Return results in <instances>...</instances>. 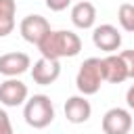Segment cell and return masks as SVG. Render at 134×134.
<instances>
[{"instance_id": "obj_6", "label": "cell", "mask_w": 134, "mask_h": 134, "mask_svg": "<svg viewBox=\"0 0 134 134\" xmlns=\"http://www.w3.org/2000/svg\"><path fill=\"white\" fill-rule=\"evenodd\" d=\"M19 31H21V36H23L25 42L38 46L40 40L50 31V23H48L46 17H42V15H27V17H23V21L19 23Z\"/></svg>"}, {"instance_id": "obj_13", "label": "cell", "mask_w": 134, "mask_h": 134, "mask_svg": "<svg viewBox=\"0 0 134 134\" xmlns=\"http://www.w3.org/2000/svg\"><path fill=\"white\" fill-rule=\"evenodd\" d=\"M15 13L17 2L15 0H0V38H6L15 29Z\"/></svg>"}, {"instance_id": "obj_3", "label": "cell", "mask_w": 134, "mask_h": 134, "mask_svg": "<svg viewBox=\"0 0 134 134\" xmlns=\"http://www.w3.org/2000/svg\"><path fill=\"white\" fill-rule=\"evenodd\" d=\"M105 82V75H103V59L98 57H90L86 59L80 69H77V75H75V86L80 90V94L84 96H92L100 90V84Z\"/></svg>"}, {"instance_id": "obj_4", "label": "cell", "mask_w": 134, "mask_h": 134, "mask_svg": "<svg viewBox=\"0 0 134 134\" xmlns=\"http://www.w3.org/2000/svg\"><path fill=\"white\" fill-rule=\"evenodd\" d=\"M103 132L105 134H128L132 130V113L121 107H113L103 115Z\"/></svg>"}, {"instance_id": "obj_2", "label": "cell", "mask_w": 134, "mask_h": 134, "mask_svg": "<svg viewBox=\"0 0 134 134\" xmlns=\"http://www.w3.org/2000/svg\"><path fill=\"white\" fill-rule=\"evenodd\" d=\"M23 117H25V124L36 128V130L50 126L54 119V107H52L50 96H46V94L29 96L25 100V107H23Z\"/></svg>"}, {"instance_id": "obj_8", "label": "cell", "mask_w": 134, "mask_h": 134, "mask_svg": "<svg viewBox=\"0 0 134 134\" xmlns=\"http://www.w3.org/2000/svg\"><path fill=\"white\" fill-rule=\"evenodd\" d=\"M59 75H61V63L57 59L40 57L31 67V77L40 86H50L52 82L59 80Z\"/></svg>"}, {"instance_id": "obj_18", "label": "cell", "mask_w": 134, "mask_h": 134, "mask_svg": "<svg viewBox=\"0 0 134 134\" xmlns=\"http://www.w3.org/2000/svg\"><path fill=\"white\" fill-rule=\"evenodd\" d=\"M126 103H128V107L134 111V84L128 88V92H126Z\"/></svg>"}, {"instance_id": "obj_14", "label": "cell", "mask_w": 134, "mask_h": 134, "mask_svg": "<svg viewBox=\"0 0 134 134\" xmlns=\"http://www.w3.org/2000/svg\"><path fill=\"white\" fill-rule=\"evenodd\" d=\"M117 21H119L121 29L134 34V4L124 2V4L117 8Z\"/></svg>"}, {"instance_id": "obj_12", "label": "cell", "mask_w": 134, "mask_h": 134, "mask_svg": "<svg viewBox=\"0 0 134 134\" xmlns=\"http://www.w3.org/2000/svg\"><path fill=\"white\" fill-rule=\"evenodd\" d=\"M71 23L77 29H90L96 23V6L88 0L75 2L71 6Z\"/></svg>"}, {"instance_id": "obj_7", "label": "cell", "mask_w": 134, "mask_h": 134, "mask_svg": "<svg viewBox=\"0 0 134 134\" xmlns=\"http://www.w3.org/2000/svg\"><path fill=\"white\" fill-rule=\"evenodd\" d=\"M92 42L98 50H105V52L111 54L121 46V34L115 25L103 23V25H96L92 29Z\"/></svg>"}, {"instance_id": "obj_11", "label": "cell", "mask_w": 134, "mask_h": 134, "mask_svg": "<svg viewBox=\"0 0 134 134\" xmlns=\"http://www.w3.org/2000/svg\"><path fill=\"white\" fill-rule=\"evenodd\" d=\"M103 75H105V82H111V84H121V82H126L130 77L121 54L111 52V54H107L103 59Z\"/></svg>"}, {"instance_id": "obj_1", "label": "cell", "mask_w": 134, "mask_h": 134, "mask_svg": "<svg viewBox=\"0 0 134 134\" xmlns=\"http://www.w3.org/2000/svg\"><path fill=\"white\" fill-rule=\"evenodd\" d=\"M38 50L42 57L48 59H71L77 57L82 50V40L71 29H50L38 44Z\"/></svg>"}, {"instance_id": "obj_10", "label": "cell", "mask_w": 134, "mask_h": 134, "mask_svg": "<svg viewBox=\"0 0 134 134\" xmlns=\"http://www.w3.org/2000/svg\"><path fill=\"white\" fill-rule=\"evenodd\" d=\"M63 111H65V117H67L69 124H86L90 119V115H92V105L84 94L69 96L65 100Z\"/></svg>"}, {"instance_id": "obj_15", "label": "cell", "mask_w": 134, "mask_h": 134, "mask_svg": "<svg viewBox=\"0 0 134 134\" xmlns=\"http://www.w3.org/2000/svg\"><path fill=\"white\" fill-rule=\"evenodd\" d=\"M0 134H15L13 132V124H10V117L4 109H0Z\"/></svg>"}, {"instance_id": "obj_16", "label": "cell", "mask_w": 134, "mask_h": 134, "mask_svg": "<svg viewBox=\"0 0 134 134\" xmlns=\"http://www.w3.org/2000/svg\"><path fill=\"white\" fill-rule=\"evenodd\" d=\"M121 54V59H124V63H126V67H128V75L134 80V48L132 50H124V52H119Z\"/></svg>"}, {"instance_id": "obj_17", "label": "cell", "mask_w": 134, "mask_h": 134, "mask_svg": "<svg viewBox=\"0 0 134 134\" xmlns=\"http://www.w3.org/2000/svg\"><path fill=\"white\" fill-rule=\"evenodd\" d=\"M44 4H46L52 13H61V10H65V8L71 4V0H44Z\"/></svg>"}, {"instance_id": "obj_5", "label": "cell", "mask_w": 134, "mask_h": 134, "mask_svg": "<svg viewBox=\"0 0 134 134\" xmlns=\"http://www.w3.org/2000/svg\"><path fill=\"white\" fill-rule=\"evenodd\" d=\"M27 96H29L27 86L21 80H17V77H6L0 84V105H4V107L25 105Z\"/></svg>"}, {"instance_id": "obj_9", "label": "cell", "mask_w": 134, "mask_h": 134, "mask_svg": "<svg viewBox=\"0 0 134 134\" xmlns=\"http://www.w3.org/2000/svg\"><path fill=\"white\" fill-rule=\"evenodd\" d=\"M31 59L25 52H6L0 54V75L4 77H19L21 73L29 71Z\"/></svg>"}]
</instances>
